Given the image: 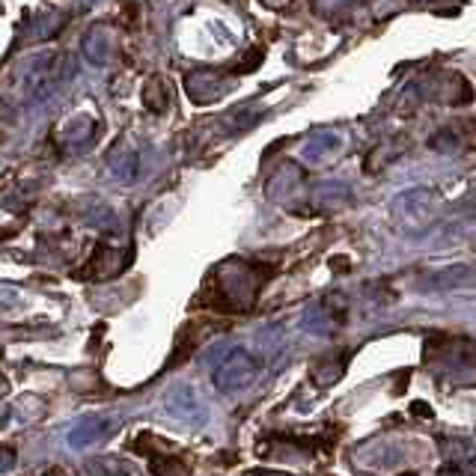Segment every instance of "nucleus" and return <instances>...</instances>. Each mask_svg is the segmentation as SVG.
<instances>
[{"label":"nucleus","instance_id":"f257e3e1","mask_svg":"<svg viewBox=\"0 0 476 476\" xmlns=\"http://www.w3.org/2000/svg\"><path fill=\"white\" fill-rule=\"evenodd\" d=\"M259 373H262V364L250 355L248 349H233L215 366V373H211V382H215L217 390L229 393V390H242V387L253 384L259 378Z\"/></svg>","mask_w":476,"mask_h":476},{"label":"nucleus","instance_id":"f03ea898","mask_svg":"<svg viewBox=\"0 0 476 476\" xmlns=\"http://www.w3.org/2000/svg\"><path fill=\"white\" fill-rule=\"evenodd\" d=\"M167 408H170L173 417H182V420H191L193 414L202 417L200 402H197V396H193L191 387H176V390L170 393V399H167Z\"/></svg>","mask_w":476,"mask_h":476}]
</instances>
